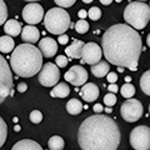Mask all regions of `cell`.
<instances>
[{"mask_svg":"<svg viewBox=\"0 0 150 150\" xmlns=\"http://www.w3.org/2000/svg\"><path fill=\"white\" fill-rule=\"evenodd\" d=\"M101 45L108 63L137 71L143 48L137 30L125 24L111 25L103 35Z\"/></svg>","mask_w":150,"mask_h":150,"instance_id":"cell-1","label":"cell"},{"mask_svg":"<svg viewBox=\"0 0 150 150\" xmlns=\"http://www.w3.org/2000/svg\"><path fill=\"white\" fill-rule=\"evenodd\" d=\"M120 138L118 124L106 115L89 116L78 130V143L81 150H116Z\"/></svg>","mask_w":150,"mask_h":150,"instance_id":"cell-2","label":"cell"},{"mask_svg":"<svg viewBox=\"0 0 150 150\" xmlns=\"http://www.w3.org/2000/svg\"><path fill=\"white\" fill-rule=\"evenodd\" d=\"M10 68L18 76L31 78L43 68V55L35 45L20 44L10 55Z\"/></svg>","mask_w":150,"mask_h":150,"instance_id":"cell-3","label":"cell"},{"mask_svg":"<svg viewBox=\"0 0 150 150\" xmlns=\"http://www.w3.org/2000/svg\"><path fill=\"white\" fill-rule=\"evenodd\" d=\"M124 19L134 30H142L150 20V8L143 1H133L125 8Z\"/></svg>","mask_w":150,"mask_h":150,"instance_id":"cell-4","label":"cell"},{"mask_svg":"<svg viewBox=\"0 0 150 150\" xmlns=\"http://www.w3.org/2000/svg\"><path fill=\"white\" fill-rule=\"evenodd\" d=\"M44 16V26L51 34L63 35L70 26V15L62 8L50 9Z\"/></svg>","mask_w":150,"mask_h":150,"instance_id":"cell-5","label":"cell"},{"mask_svg":"<svg viewBox=\"0 0 150 150\" xmlns=\"http://www.w3.org/2000/svg\"><path fill=\"white\" fill-rule=\"evenodd\" d=\"M13 91V74L10 65L0 54V104Z\"/></svg>","mask_w":150,"mask_h":150,"instance_id":"cell-6","label":"cell"},{"mask_svg":"<svg viewBox=\"0 0 150 150\" xmlns=\"http://www.w3.org/2000/svg\"><path fill=\"white\" fill-rule=\"evenodd\" d=\"M130 144L135 150H150V128L137 126L130 133Z\"/></svg>","mask_w":150,"mask_h":150,"instance_id":"cell-7","label":"cell"},{"mask_svg":"<svg viewBox=\"0 0 150 150\" xmlns=\"http://www.w3.org/2000/svg\"><path fill=\"white\" fill-rule=\"evenodd\" d=\"M143 105L138 99H128L125 100L120 108V114L123 119L128 123L138 121L143 116Z\"/></svg>","mask_w":150,"mask_h":150,"instance_id":"cell-8","label":"cell"},{"mask_svg":"<svg viewBox=\"0 0 150 150\" xmlns=\"http://www.w3.org/2000/svg\"><path fill=\"white\" fill-rule=\"evenodd\" d=\"M39 83L45 88H50L58 84L60 79L59 68L54 63H46L39 73Z\"/></svg>","mask_w":150,"mask_h":150,"instance_id":"cell-9","label":"cell"},{"mask_svg":"<svg viewBox=\"0 0 150 150\" xmlns=\"http://www.w3.org/2000/svg\"><path fill=\"white\" fill-rule=\"evenodd\" d=\"M44 18V9L38 3H29L23 9V19L29 25L39 24Z\"/></svg>","mask_w":150,"mask_h":150,"instance_id":"cell-10","label":"cell"},{"mask_svg":"<svg viewBox=\"0 0 150 150\" xmlns=\"http://www.w3.org/2000/svg\"><path fill=\"white\" fill-rule=\"evenodd\" d=\"M101 56H103V50L96 43L84 44L81 50V63L95 65L101 60Z\"/></svg>","mask_w":150,"mask_h":150,"instance_id":"cell-11","label":"cell"},{"mask_svg":"<svg viewBox=\"0 0 150 150\" xmlns=\"http://www.w3.org/2000/svg\"><path fill=\"white\" fill-rule=\"evenodd\" d=\"M65 80L70 83L74 86H79V85H84L86 84L88 80V73L85 68H83L81 65H74L71 67L64 75Z\"/></svg>","mask_w":150,"mask_h":150,"instance_id":"cell-12","label":"cell"},{"mask_svg":"<svg viewBox=\"0 0 150 150\" xmlns=\"http://www.w3.org/2000/svg\"><path fill=\"white\" fill-rule=\"evenodd\" d=\"M39 50L45 58H51L58 51V43L53 38H44L39 41Z\"/></svg>","mask_w":150,"mask_h":150,"instance_id":"cell-13","label":"cell"},{"mask_svg":"<svg viewBox=\"0 0 150 150\" xmlns=\"http://www.w3.org/2000/svg\"><path fill=\"white\" fill-rule=\"evenodd\" d=\"M21 39L25 41V44H35L40 39V31L34 25H26L21 29Z\"/></svg>","mask_w":150,"mask_h":150,"instance_id":"cell-14","label":"cell"},{"mask_svg":"<svg viewBox=\"0 0 150 150\" xmlns=\"http://www.w3.org/2000/svg\"><path fill=\"white\" fill-rule=\"evenodd\" d=\"M80 96L85 101L91 103L95 99L99 98V88H98L94 83H86L81 86L80 90Z\"/></svg>","mask_w":150,"mask_h":150,"instance_id":"cell-15","label":"cell"},{"mask_svg":"<svg viewBox=\"0 0 150 150\" xmlns=\"http://www.w3.org/2000/svg\"><path fill=\"white\" fill-rule=\"evenodd\" d=\"M84 43L81 40H74L71 45L65 48V54L71 59H81V50Z\"/></svg>","mask_w":150,"mask_h":150,"instance_id":"cell-16","label":"cell"},{"mask_svg":"<svg viewBox=\"0 0 150 150\" xmlns=\"http://www.w3.org/2000/svg\"><path fill=\"white\" fill-rule=\"evenodd\" d=\"M4 31L10 38L18 36L21 34V24L18 20H15V19H10V20H8L5 23V25H4Z\"/></svg>","mask_w":150,"mask_h":150,"instance_id":"cell-17","label":"cell"},{"mask_svg":"<svg viewBox=\"0 0 150 150\" xmlns=\"http://www.w3.org/2000/svg\"><path fill=\"white\" fill-rule=\"evenodd\" d=\"M11 150H43V148H41L36 142H34V140L24 139V140L18 142L11 148Z\"/></svg>","mask_w":150,"mask_h":150,"instance_id":"cell-18","label":"cell"},{"mask_svg":"<svg viewBox=\"0 0 150 150\" xmlns=\"http://www.w3.org/2000/svg\"><path fill=\"white\" fill-rule=\"evenodd\" d=\"M91 73L94 74V76L103 78L110 73V65L106 62H99L95 65H91Z\"/></svg>","mask_w":150,"mask_h":150,"instance_id":"cell-19","label":"cell"},{"mask_svg":"<svg viewBox=\"0 0 150 150\" xmlns=\"http://www.w3.org/2000/svg\"><path fill=\"white\" fill-rule=\"evenodd\" d=\"M70 94V88L65 83L56 84L53 88V90L50 91V96L53 98H67Z\"/></svg>","mask_w":150,"mask_h":150,"instance_id":"cell-20","label":"cell"},{"mask_svg":"<svg viewBox=\"0 0 150 150\" xmlns=\"http://www.w3.org/2000/svg\"><path fill=\"white\" fill-rule=\"evenodd\" d=\"M15 48V43H14V39L8 35L0 36V51L4 54L11 53Z\"/></svg>","mask_w":150,"mask_h":150,"instance_id":"cell-21","label":"cell"},{"mask_svg":"<svg viewBox=\"0 0 150 150\" xmlns=\"http://www.w3.org/2000/svg\"><path fill=\"white\" fill-rule=\"evenodd\" d=\"M83 110V104H81V101L80 100H78V99H70L68 101V104H67V111L69 112V114H71V115H79L81 112Z\"/></svg>","mask_w":150,"mask_h":150,"instance_id":"cell-22","label":"cell"},{"mask_svg":"<svg viewBox=\"0 0 150 150\" xmlns=\"http://www.w3.org/2000/svg\"><path fill=\"white\" fill-rule=\"evenodd\" d=\"M48 146H49V150H63L65 146V142L62 137L54 135V137H51L49 139Z\"/></svg>","mask_w":150,"mask_h":150,"instance_id":"cell-23","label":"cell"},{"mask_svg":"<svg viewBox=\"0 0 150 150\" xmlns=\"http://www.w3.org/2000/svg\"><path fill=\"white\" fill-rule=\"evenodd\" d=\"M140 88L145 95L150 96V70L145 71L140 78Z\"/></svg>","mask_w":150,"mask_h":150,"instance_id":"cell-24","label":"cell"},{"mask_svg":"<svg viewBox=\"0 0 150 150\" xmlns=\"http://www.w3.org/2000/svg\"><path fill=\"white\" fill-rule=\"evenodd\" d=\"M120 93L125 99H131V96L135 95V86L133 84H124L123 86L120 88Z\"/></svg>","mask_w":150,"mask_h":150,"instance_id":"cell-25","label":"cell"},{"mask_svg":"<svg viewBox=\"0 0 150 150\" xmlns=\"http://www.w3.org/2000/svg\"><path fill=\"white\" fill-rule=\"evenodd\" d=\"M6 137H8V126H6V123L4 121V119L0 116V148L5 144Z\"/></svg>","mask_w":150,"mask_h":150,"instance_id":"cell-26","label":"cell"},{"mask_svg":"<svg viewBox=\"0 0 150 150\" xmlns=\"http://www.w3.org/2000/svg\"><path fill=\"white\" fill-rule=\"evenodd\" d=\"M75 30H76L79 34H85L89 30V24L85 20H78L75 23Z\"/></svg>","mask_w":150,"mask_h":150,"instance_id":"cell-27","label":"cell"},{"mask_svg":"<svg viewBox=\"0 0 150 150\" xmlns=\"http://www.w3.org/2000/svg\"><path fill=\"white\" fill-rule=\"evenodd\" d=\"M8 18V8L5 1L0 0V25L5 24V20Z\"/></svg>","mask_w":150,"mask_h":150,"instance_id":"cell-28","label":"cell"},{"mask_svg":"<svg viewBox=\"0 0 150 150\" xmlns=\"http://www.w3.org/2000/svg\"><path fill=\"white\" fill-rule=\"evenodd\" d=\"M88 16L94 21L99 20V19L101 18V10L99 8H96V6H93V8H90V10L88 11Z\"/></svg>","mask_w":150,"mask_h":150,"instance_id":"cell-29","label":"cell"},{"mask_svg":"<svg viewBox=\"0 0 150 150\" xmlns=\"http://www.w3.org/2000/svg\"><path fill=\"white\" fill-rule=\"evenodd\" d=\"M43 120V114L39 110H33L30 112V121L33 124H39Z\"/></svg>","mask_w":150,"mask_h":150,"instance_id":"cell-30","label":"cell"},{"mask_svg":"<svg viewBox=\"0 0 150 150\" xmlns=\"http://www.w3.org/2000/svg\"><path fill=\"white\" fill-rule=\"evenodd\" d=\"M116 96H115V94H111V93H108L106 95L104 96V103H105V105H108L109 108L111 106H114L115 105V103H116Z\"/></svg>","mask_w":150,"mask_h":150,"instance_id":"cell-31","label":"cell"},{"mask_svg":"<svg viewBox=\"0 0 150 150\" xmlns=\"http://www.w3.org/2000/svg\"><path fill=\"white\" fill-rule=\"evenodd\" d=\"M55 63H56V67L59 68H65L68 65V59L65 55H58L55 58Z\"/></svg>","mask_w":150,"mask_h":150,"instance_id":"cell-32","label":"cell"},{"mask_svg":"<svg viewBox=\"0 0 150 150\" xmlns=\"http://www.w3.org/2000/svg\"><path fill=\"white\" fill-rule=\"evenodd\" d=\"M56 5H59L60 8H70V6H73L74 4H75V0H56L55 1Z\"/></svg>","mask_w":150,"mask_h":150,"instance_id":"cell-33","label":"cell"},{"mask_svg":"<svg viewBox=\"0 0 150 150\" xmlns=\"http://www.w3.org/2000/svg\"><path fill=\"white\" fill-rule=\"evenodd\" d=\"M106 79L110 84H115L118 81V75H116V73H109L106 75Z\"/></svg>","mask_w":150,"mask_h":150,"instance_id":"cell-34","label":"cell"},{"mask_svg":"<svg viewBox=\"0 0 150 150\" xmlns=\"http://www.w3.org/2000/svg\"><path fill=\"white\" fill-rule=\"evenodd\" d=\"M69 41V36L68 35H59L58 38V43L62 44V45H67Z\"/></svg>","mask_w":150,"mask_h":150,"instance_id":"cell-35","label":"cell"},{"mask_svg":"<svg viewBox=\"0 0 150 150\" xmlns=\"http://www.w3.org/2000/svg\"><path fill=\"white\" fill-rule=\"evenodd\" d=\"M16 89H18L19 93H25L28 90V84H25V83H19Z\"/></svg>","mask_w":150,"mask_h":150,"instance_id":"cell-36","label":"cell"},{"mask_svg":"<svg viewBox=\"0 0 150 150\" xmlns=\"http://www.w3.org/2000/svg\"><path fill=\"white\" fill-rule=\"evenodd\" d=\"M108 90H109V93H111V94H116L119 91V88L116 84H110V85H108Z\"/></svg>","mask_w":150,"mask_h":150,"instance_id":"cell-37","label":"cell"},{"mask_svg":"<svg viewBox=\"0 0 150 150\" xmlns=\"http://www.w3.org/2000/svg\"><path fill=\"white\" fill-rule=\"evenodd\" d=\"M93 110H94V112H96V114H100V112H103V110H104V108H103L101 104H95L93 108Z\"/></svg>","mask_w":150,"mask_h":150,"instance_id":"cell-38","label":"cell"},{"mask_svg":"<svg viewBox=\"0 0 150 150\" xmlns=\"http://www.w3.org/2000/svg\"><path fill=\"white\" fill-rule=\"evenodd\" d=\"M78 16L80 18V20H85V18L88 16V11H86V10H84V9H81V10H79Z\"/></svg>","mask_w":150,"mask_h":150,"instance_id":"cell-39","label":"cell"},{"mask_svg":"<svg viewBox=\"0 0 150 150\" xmlns=\"http://www.w3.org/2000/svg\"><path fill=\"white\" fill-rule=\"evenodd\" d=\"M100 3L103 4V5H110V4H111L112 1H111V0H101Z\"/></svg>","mask_w":150,"mask_h":150,"instance_id":"cell-40","label":"cell"},{"mask_svg":"<svg viewBox=\"0 0 150 150\" xmlns=\"http://www.w3.org/2000/svg\"><path fill=\"white\" fill-rule=\"evenodd\" d=\"M146 44H148V46L150 48V34L148 35V38H146Z\"/></svg>","mask_w":150,"mask_h":150,"instance_id":"cell-41","label":"cell"},{"mask_svg":"<svg viewBox=\"0 0 150 150\" xmlns=\"http://www.w3.org/2000/svg\"><path fill=\"white\" fill-rule=\"evenodd\" d=\"M112 110H111V108H105V112H108V114H110Z\"/></svg>","mask_w":150,"mask_h":150,"instance_id":"cell-42","label":"cell"},{"mask_svg":"<svg viewBox=\"0 0 150 150\" xmlns=\"http://www.w3.org/2000/svg\"><path fill=\"white\" fill-rule=\"evenodd\" d=\"M14 130H15V131H20V126L15 125V126H14Z\"/></svg>","mask_w":150,"mask_h":150,"instance_id":"cell-43","label":"cell"},{"mask_svg":"<svg viewBox=\"0 0 150 150\" xmlns=\"http://www.w3.org/2000/svg\"><path fill=\"white\" fill-rule=\"evenodd\" d=\"M125 80L128 81V84H130V80H131V78H130V76H125Z\"/></svg>","mask_w":150,"mask_h":150,"instance_id":"cell-44","label":"cell"},{"mask_svg":"<svg viewBox=\"0 0 150 150\" xmlns=\"http://www.w3.org/2000/svg\"><path fill=\"white\" fill-rule=\"evenodd\" d=\"M84 3H85V4H90L91 0H84Z\"/></svg>","mask_w":150,"mask_h":150,"instance_id":"cell-45","label":"cell"},{"mask_svg":"<svg viewBox=\"0 0 150 150\" xmlns=\"http://www.w3.org/2000/svg\"><path fill=\"white\" fill-rule=\"evenodd\" d=\"M149 114H150V105H149Z\"/></svg>","mask_w":150,"mask_h":150,"instance_id":"cell-46","label":"cell"},{"mask_svg":"<svg viewBox=\"0 0 150 150\" xmlns=\"http://www.w3.org/2000/svg\"><path fill=\"white\" fill-rule=\"evenodd\" d=\"M149 8H150V6H149Z\"/></svg>","mask_w":150,"mask_h":150,"instance_id":"cell-47","label":"cell"}]
</instances>
